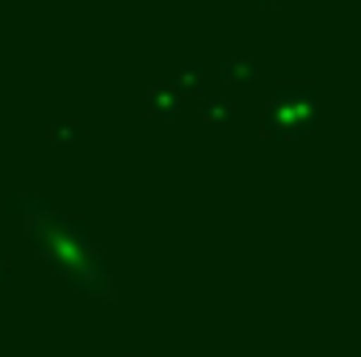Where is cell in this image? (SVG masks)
Returning <instances> with one entry per match:
<instances>
[{
  "label": "cell",
  "mask_w": 361,
  "mask_h": 357,
  "mask_svg": "<svg viewBox=\"0 0 361 357\" xmlns=\"http://www.w3.org/2000/svg\"><path fill=\"white\" fill-rule=\"evenodd\" d=\"M135 357H156V353H135Z\"/></svg>",
  "instance_id": "1"
},
{
  "label": "cell",
  "mask_w": 361,
  "mask_h": 357,
  "mask_svg": "<svg viewBox=\"0 0 361 357\" xmlns=\"http://www.w3.org/2000/svg\"><path fill=\"white\" fill-rule=\"evenodd\" d=\"M0 286H4V273H0Z\"/></svg>",
  "instance_id": "2"
}]
</instances>
